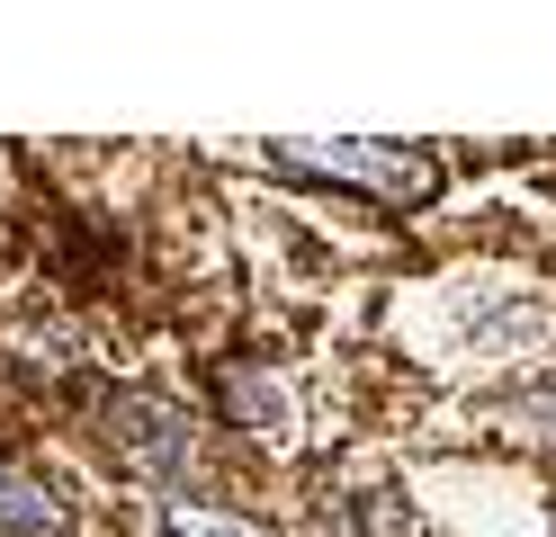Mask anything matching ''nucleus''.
I'll use <instances>...</instances> for the list:
<instances>
[{
    "label": "nucleus",
    "mask_w": 556,
    "mask_h": 537,
    "mask_svg": "<svg viewBox=\"0 0 556 537\" xmlns=\"http://www.w3.org/2000/svg\"><path fill=\"white\" fill-rule=\"evenodd\" d=\"M162 537H261V528H242V520H206V511H170Z\"/></svg>",
    "instance_id": "nucleus-6"
},
{
    "label": "nucleus",
    "mask_w": 556,
    "mask_h": 537,
    "mask_svg": "<svg viewBox=\"0 0 556 537\" xmlns=\"http://www.w3.org/2000/svg\"><path fill=\"white\" fill-rule=\"evenodd\" d=\"M0 528L10 537H63V501L27 475L18 457H0Z\"/></svg>",
    "instance_id": "nucleus-3"
},
{
    "label": "nucleus",
    "mask_w": 556,
    "mask_h": 537,
    "mask_svg": "<svg viewBox=\"0 0 556 537\" xmlns=\"http://www.w3.org/2000/svg\"><path fill=\"white\" fill-rule=\"evenodd\" d=\"M269 170L288 179H324V189H368L377 206H431L440 197V153H422V143H377V135H278L269 143Z\"/></svg>",
    "instance_id": "nucleus-1"
},
{
    "label": "nucleus",
    "mask_w": 556,
    "mask_h": 537,
    "mask_svg": "<svg viewBox=\"0 0 556 537\" xmlns=\"http://www.w3.org/2000/svg\"><path fill=\"white\" fill-rule=\"evenodd\" d=\"M511 421H520V439L556 448V385H547V394H520V404H511Z\"/></svg>",
    "instance_id": "nucleus-5"
},
{
    "label": "nucleus",
    "mask_w": 556,
    "mask_h": 537,
    "mask_svg": "<svg viewBox=\"0 0 556 537\" xmlns=\"http://www.w3.org/2000/svg\"><path fill=\"white\" fill-rule=\"evenodd\" d=\"M216 385H225V404H233V421H252V430H278V421H288V394H278L269 376H252V368H225Z\"/></svg>",
    "instance_id": "nucleus-4"
},
{
    "label": "nucleus",
    "mask_w": 556,
    "mask_h": 537,
    "mask_svg": "<svg viewBox=\"0 0 556 537\" xmlns=\"http://www.w3.org/2000/svg\"><path fill=\"white\" fill-rule=\"evenodd\" d=\"M99 439L117 448V465H135L144 484H189L198 475V430L180 404H162V394H99Z\"/></svg>",
    "instance_id": "nucleus-2"
}]
</instances>
